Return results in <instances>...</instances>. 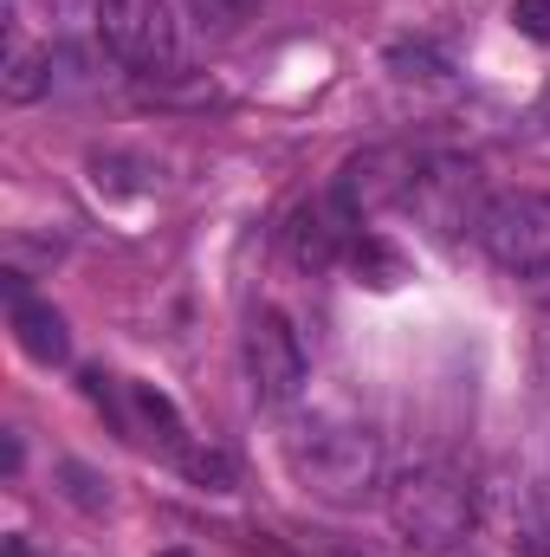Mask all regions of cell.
Returning a JSON list of instances; mask_svg holds the SVG:
<instances>
[{"mask_svg":"<svg viewBox=\"0 0 550 557\" xmlns=\"http://www.w3.org/2000/svg\"><path fill=\"white\" fill-rule=\"evenodd\" d=\"M285 467L330 506H363L383 486V441L357 416H311L285 434Z\"/></svg>","mask_w":550,"mask_h":557,"instance_id":"1","label":"cell"},{"mask_svg":"<svg viewBox=\"0 0 550 557\" xmlns=\"http://www.w3.org/2000/svg\"><path fill=\"white\" fill-rule=\"evenodd\" d=\"M389 525L414 557H440L453 552L473 532V486L447 467H421L389 493Z\"/></svg>","mask_w":550,"mask_h":557,"instance_id":"2","label":"cell"},{"mask_svg":"<svg viewBox=\"0 0 550 557\" xmlns=\"http://www.w3.org/2000/svg\"><path fill=\"white\" fill-rule=\"evenodd\" d=\"M479 247L499 273L512 278H550V195L545 188H512L492 195L479 214Z\"/></svg>","mask_w":550,"mask_h":557,"instance_id":"3","label":"cell"},{"mask_svg":"<svg viewBox=\"0 0 550 557\" xmlns=\"http://www.w3.org/2000/svg\"><path fill=\"white\" fill-rule=\"evenodd\" d=\"M98 39L130 72H168L182 52L168 0H98Z\"/></svg>","mask_w":550,"mask_h":557,"instance_id":"4","label":"cell"},{"mask_svg":"<svg viewBox=\"0 0 550 557\" xmlns=\"http://www.w3.org/2000/svg\"><path fill=\"white\" fill-rule=\"evenodd\" d=\"M414 169H421V156H409L402 143H376V149H357V156L337 169V188H330V195L350 208V221H370V214L409 201Z\"/></svg>","mask_w":550,"mask_h":557,"instance_id":"5","label":"cell"},{"mask_svg":"<svg viewBox=\"0 0 550 557\" xmlns=\"http://www.w3.org/2000/svg\"><path fill=\"white\" fill-rule=\"evenodd\" d=\"M402 208H414L440 240H460V227H479V182H473V162H453V156H427L414 169V188Z\"/></svg>","mask_w":550,"mask_h":557,"instance_id":"6","label":"cell"},{"mask_svg":"<svg viewBox=\"0 0 550 557\" xmlns=\"http://www.w3.org/2000/svg\"><path fill=\"white\" fill-rule=\"evenodd\" d=\"M247 376H253V396L266 409H285L304 389L311 363H304V344H298V331H291L285 311H260L247 324Z\"/></svg>","mask_w":550,"mask_h":557,"instance_id":"7","label":"cell"},{"mask_svg":"<svg viewBox=\"0 0 550 557\" xmlns=\"http://www.w3.org/2000/svg\"><path fill=\"white\" fill-rule=\"evenodd\" d=\"M357 221H350V208L337 201V195H317V201H304L298 214H291V227H285V260L298 267V273H330L343 253H350V234Z\"/></svg>","mask_w":550,"mask_h":557,"instance_id":"8","label":"cell"},{"mask_svg":"<svg viewBox=\"0 0 550 557\" xmlns=\"http://www.w3.org/2000/svg\"><path fill=\"white\" fill-rule=\"evenodd\" d=\"M7 324H13V337H20V350L33 357V363H65L72 357V337H65V318L46 305V298H33L20 273H7Z\"/></svg>","mask_w":550,"mask_h":557,"instance_id":"9","label":"cell"},{"mask_svg":"<svg viewBox=\"0 0 550 557\" xmlns=\"http://www.w3.org/2000/svg\"><path fill=\"white\" fill-rule=\"evenodd\" d=\"M350 278L370 285V292H396V285L414 278V267L389 234H357V240H350Z\"/></svg>","mask_w":550,"mask_h":557,"instance_id":"10","label":"cell"},{"mask_svg":"<svg viewBox=\"0 0 550 557\" xmlns=\"http://www.w3.org/2000/svg\"><path fill=\"white\" fill-rule=\"evenodd\" d=\"M130 396H137V416H142V428H149L142 441H149V447H162L168 460H182L195 441H188V428H182V416H175V403H168L162 389H149V383H137Z\"/></svg>","mask_w":550,"mask_h":557,"instance_id":"11","label":"cell"},{"mask_svg":"<svg viewBox=\"0 0 550 557\" xmlns=\"http://www.w3.org/2000/svg\"><path fill=\"white\" fill-rule=\"evenodd\" d=\"M52 52H26V46H13V59H7V78H0V91H7V104H33L39 91H52Z\"/></svg>","mask_w":550,"mask_h":557,"instance_id":"12","label":"cell"},{"mask_svg":"<svg viewBox=\"0 0 550 557\" xmlns=\"http://www.w3.org/2000/svg\"><path fill=\"white\" fill-rule=\"evenodd\" d=\"M389 72L409 78V85L414 78H421V85H440V78L453 72V59H447L434 39H396V46H389Z\"/></svg>","mask_w":550,"mask_h":557,"instance_id":"13","label":"cell"},{"mask_svg":"<svg viewBox=\"0 0 550 557\" xmlns=\"http://www.w3.org/2000/svg\"><path fill=\"white\" fill-rule=\"evenodd\" d=\"M175 467H182V473H188L201 493H234V480H240V473H234V454H221V447H201V441H195V447H188Z\"/></svg>","mask_w":550,"mask_h":557,"instance_id":"14","label":"cell"},{"mask_svg":"<svg viewBox=\"0 0 550 557\" xmlns=\"http://www.w3.org/2000/svg\"><path fill=\"white\" fill-rule=\"evenodd\" d=\"M512 26L525 33V39H550V0H512Z\"/></svg>","mask_w":550,"mask_h":557,"instance_id":"15","label":"cell"},{"mask_svg":"<svg viewBox=\"0 0 550 557\" xmlns=\"http://www.w3.org/2000/svg\"><path fill=\"white\" fill-rule=\"evenodd\" d=\"M201 7V20H214V26H240L247 13H260V0H195Z\"/></svg>","mask_w":550,"mask_h":557,"instance_id":"16","label":"cell"},{"mask_svg":"<svg viewBox=\"0 0 550 557\" xmlns=\"http://www.w3.org/2000/svg\"><path fill=\"white\" fill-rule=\"evenodd\" d=\"M65 480H72V499H78V506H91V512L104 506V493H98V480H91L85 467H65Z\"/></svg>","mask_w":550,"mask_h":557,"instance_id":"17","label":"cell"},{"mask_svg":"<svg viewBox=\"0 0 550 557\" xmlns=\"http://www.w3.org/2000/svg\"><path fill=\"white\" fill-rule=\"evenodd\" d=\"M532 519H538V525L550 532V480L538 486V493H532Z\"/></svg>","mask_w":550,"mask_h":557,"instance_id":"18","label":"cell"},{"mask_svg":"<svg viewBox=\"0 0 550 557\" xmlns=\"http://www.w3.org/2000/svg\"><path fill=\"white\" fill-rule=\"evenodd\" d=\"M7 557H26V539H7Z\"/></svg>","mask_w":550,"mask_h":557,"instance_id":"19","label":"cell"},{"mask_svg":"<svg viewBox=\"0 0 550 557\" xmlns=\"http://www.w3.org/2000/svg\"><path fill=\"white\" fill-rule=\"evenodd\" d=\"M155 557H188V552H155Z\"/></svg>","mask_w":550,"mask_h":557,"instance_id":"20","label":"cell"},{"mask_svg":"<svg viewBox=\"0 0 550 557\" xmlns=\"http://www.w3.org/2000/svg\"><path fill=\"white\" fill-rule=\"evenodd\" d=\"M343 557H357V552H343Z\"/></svg>","mask_w":550,"mask_h":557,"instance_id":"21","label":"cell"}]
</instances>
